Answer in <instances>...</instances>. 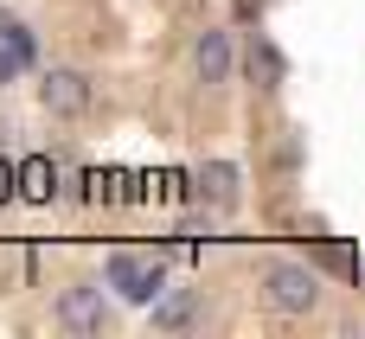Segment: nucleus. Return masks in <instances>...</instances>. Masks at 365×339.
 <instances>
[{"mask_svg": "<svg viewBox=\"0 0 365 339\" xmlns=\"http://www.w3.org/2000/svg\"><path fill=\"white\" fill-rule=\"evenodd\" d=\"M314 301H321L314 269H302V263H269V269H263V308H269V314L302 320V314H314Z\"/></svg>", "mask_w": 365, "mask_h": 339, "instance_id": "obj_1", "label": "nucleus"}, {"mask_svg": "<svg viewBox=\"0 0 365 339\" xmlns=\"http://www.w3.org/2000/svg\"><path fill=\"white\" fill-rule=\"evenodd\" d=\"M160 282H167V263H160V256H148V250H115V256H109V288H115L122 301L154 308V301H160Z\"/></svg>", "mask_w": 365, "mask_h": 339, "instance_id": "obj_2", "label": "nucleus"}, {"mask_svg": "<svg viewBox=\"0 0 365 339\" xmlns=\"http://www.w3.org/2000/svg\"><path fill=\"white\" fill-rule=\"evenodd\" d=\"M38 103H45V115H64V122H77V115H90V103H96V90H90V77L83 71H45V83H38Z\"/></svg>", "mask_w": 365, "mask_h": 339, "instance_id": "obj_3", "label": "nucleus"}, {"mask_svg": "<svg viewBox=\"0 0 365 339\" xmlns=\"http://www.w3.org/2000/svg\"><path fill=\"white\" fill-rule=\"evenodd\" d=\"M103 320H109V308H103V288H90V282H71V288L58 295V327H64V333H103Z\"/></svg>", "mask_w": 365, "mask_h": 339, "instance_id": "obj_4", "label": "nucleus"}, {"mask_svg": "<svg viewBox=\"0 0 365 339\" xmlns=\"http://www.w3.org/2000/svg\"><path fill=\"white\" fill-rule=\"evenodd\" d=\"M192 71H199V83H225L231 77V32L205 26L199 45H192Z\"/></svg>", "mask_w": 365, "mask_h": 339, "instance_id": "obj_5", "label": "nucleus"}, {"mask_svg": "<svg viewBox=\"0 0 365 339\" xmlns=\"http://www.w3.org/2000/svg\"><path fill=\"white\" fill-rule=\"evenodd\" d=\"M192 320H199V295H192V288H173V295L154 301V327H160V333H186Z\"/></svg>", "mask_w": 365, "mask_h": 339, "instance_id": "obj_6", "label": "nucleus"}, {"mask_svg": "<svg viewBox=\"0 0 365 339\" xmlns=\"http://www.w3.org/2000/svg\"><path fill=\"white\" fill-rule=\"evenodd\" d=\"M199 186L212 192V205H225V212L237 205V167H231V160H212V167L199 173Z\"/></svg>", "mask_w": 365, "mask_h": 339, "instance_id": "obj_7", "label": "nucleus"}, {"mask_svg": "<svg viewBox=\"0 0 365 339\" xmlns=\"http://www.w3.org/2000/svg\"><path fill=\"white\" fill-rule=\"evenodd\" d=\"M250 77H263V90H276V83H282V51H276L269 38H257V45H250Z\"/></svg>", "mask_w": 365, "mask_h": 339, "instance_id": "obj_8", "label": "nucleus"}, {"mask_svg": "<svg viewBox=\"0 0 365 339\" xmlns=\"http://www.w3.org/2000/svg\"><path fill=\"white\" fill-rule=\"evenodd\" d=\"M26 58H32V38H26L19 26H6V51H0V83H13Z\"/></svg>", "mask_w": 365, "mask_h": 339, "instance_id": "obj_9", "label": "nucleus"}, {"mask_svg": "<svg viewBox=\"0 0 365 339\" xmlns=\"http://www.w3.org/2000/svg\"><path fill=\"white\" fill-rule=\"evenodd\" d=\"M19 192L45 205V199H51V160H26V167H19Z\"/></svg>", "mask_w": 365, "mask_h": 339, "instance_id": "obj_10", "label": "nucleus"}, {"mask_svg": "<svg viewBox=\"0 0 365 339\" xmlns=\"http://www.w3.org/2000/svg\"><path fill=\"white\" fill-rule=\"evenodd\" d=\"M13 192H19V167H6V160H0V205H6Z\"/></svg>", "mask_w": 365, "mask_h": 339, "instance_id": "obj_11", "label": "nucleus"}, {"mask_svg": "<svg viewBox=\"0 0 365 339\" xmlns=\"http://www.w3.org/2000/svg\"><path fill=\"white\" fill-rule=\"evenodd\" d=\"M237 13H244V19H257V13H263V0H237Z\"/></svg>", "mask_w": 365, "mask_h": 339, "instance_id": "obj_12", "label": "nucleus"}, {"mask_svg": "<svg viewBox=\"0 0 365 339\" xmlns=\"http://www.w3.org/2000/svg\"><path fill=\"white\" fill-rule=\"evenodd\" d=\"M353 282H359V288H365V256H359V263H353Z\"/></svg>", "mask_w": 365, "mask_h": 339, "instance_id": "obj_13", "label": "nucleus"}]
</instances>
